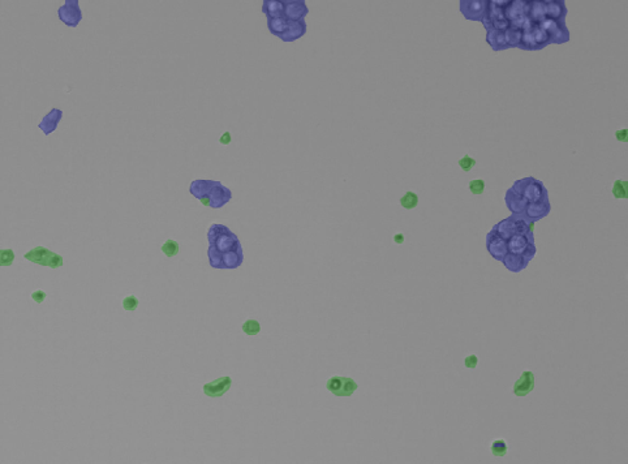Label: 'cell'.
<instances>
[{"label":"cell","mask_w":628,"mask_h":464,"mask_svg":"<svg viewBox=\"0 0 628 464\" xmlns=\"http://www.w3.org/2000/svg\"><path fill=\"white\" fill-rule=\"evenodd\" d=\"M458 163H459L460 169H462L463 171L468 172V171H471V170H472L473 167H475V166H476V159L472 158V157L467 156V154H466V156L463 157L462 159H459V162H458Z\"/></svg>","instance_id":"cell-23"},{"label":"cell","mask_w":628,"mask_h":464,"mask_svg":"<svg viewBox=\"0 0 628 464\" xmlns=\"http://www.w3.org/2000/svg\"><path fill=\"white\" fill-rule=\"evenodd\" d=\"M478 364V357L476 355H469L467 356L466 360H464V365L469 369H475Z\"/></svg>","instance_id":"cell-27"},{"label":"cell","mask_w":628,"mask_h":464,"mask_svg":"<svg viewBox=\"0 0 628 464\" xmlns=\"http://www.w3.org/2000/svg\"><path fill=\"white\" fill-rule=\"evenodd\" d=\"M326 389L330 393L334 394L335 396H351L359 389V385L356 383V381H353L351 377L334 376V377L327 380V382H326Z\"/></svg>","instance_id":"cell-6"},{"label":"cell","mask_w":628,"mask_h":464,"mask_svg":"<svg viewBox=\"0 0 628 464\" xmlns=\"http://www.w3.org/2000/svg\"><path fill=\"white\" fill-rule=\"evenodd\" d=\"M615 137L616 140L620 141V142H627L628 141V131L625 128H622V129H619V131L615 132Z\"/></svg>","instance_id":"cell-28"},{"label":"cell","mask_w":628,"mask_h":464,"mask_svg":"<svg viewBox=\"0 0 628 464\" xmlns=\"http://www.w3.org/2000/svg\"><path fill=\"white\" fill-rule=\"evenodd\" d=\"M489 2H480V0H462L460 2V11L464 17L472 21H481L484 20L486 11H488Z\"/></svg>","instance_id":"cell-8"},{"label":"cell","mask_w":628,"mask_h":464,"mask_svg":"<svg viewBox=\"0 0 628 464\" xmlns=\"http://www.w3.org/2000/svg\"><path fill=\"white\" fill-rule=\"evenodd\" d=\"M210 181L211 180H202V179L192 181L191 187H189V192H191L192 196L198 199H202L203 197L206 196L207 190H209Z\"/></svg>","instance_id":"cell-15"},{"label":"cell","mask_w":628,"mask_h":464,"mask_svg":"<svg viewBox=\"0 0 628 464\" xmlns=\"http://www.w3.org/2000/svg\"><path fill=\"white\" fill-rule=\"evenodd\" d=\"M243 331L249 337H254L257 334H260L261 331L260 322L256 321V320H247L243 325Z\"/></svg>","instance_id":"cell-20"},{"label":"cell","mask_w":628,"mask_h":464,"mask_svg":"<svg viewBox=\"0 0 628 464\" xmlns=\"http://www.w3.org/2000/svg\"><path fill=\"white\" fill-rule=\"evenodd\" d=\"M284 8V17L287 21H300L309 13L304 0H281Z\"/></svg>","instance_id":"cell-9"},{"label":"cell","mask_w":628,"mask_h":464,"mask_svg":"<svg viewBox=\"0 0 628 464\" xmlns=\"http://www.w3.org/2000/svg\"><path fill=\"white\" fill-rule=\"evenodd\" d=\"M58 16L60 21L64 22L67 26L76 28L82 20V12L80 10L78 0H66L64 6L58 10Z\"/></svg>","instance_id":"cell-7"},{"label":"cell","mask_w":628,"mask_h":464,"mask_svg":"<svg viewBox=\"0 0 628 464\" xmlns=\"http://www.w3.org/2000/svg\"><path fill=\"white\" fill-rule=\"evenodd\" d=\"M138 304H140V301H138V299H137V297H136L135 295L127 296V297H125V299L123 300V308H124L125 311H129V312L136 311V309H137V306H138Z\"/></svg>","instance_id":"cell-24"},{"label":"cell","mask_w":628,"mask_h":464,"mask_svg":"<svg viewBox=\"0 0 628 464\" xmlns=\"http://www.w3.org/2000/svg\"><path fill=\"white\" fill-rule=\"evenodd\" d=\"M231 198L232 193L229 188L224 187L219 181L211 180L210 181V188L207 190L206 196L203 197L202 199H200V201L203 206H209V208H213V209H220L222 206L230 202Z\"/></svg>","instance_id":"cell-4"},{"label":"cell","mask_w":628,"mask_h":464,"mask_svg":"<svg viewBox=\"0 0 628 464\" xmlns=\"http://www.w3.org/2000/svg\"><path fill=\"white\" fill-rule=\"evenodd\" d=\"M404 240H406V237H404V234H402V232H397L396 235H394V241L396 244H403Z\"/></svg>","instance_id":"cell-30"},{"label":"cell","mask_w":628,"mask_h":464,"mask_svg":"<svg viewBox=\"0 0 628 464\" xmlns=\"http://www.w3.org/2000/svg\"><path fill=\"white\" fill-rule=\"evenodd\" d=\"M533 228L535 222L512 214L491 228L486 236V248L491 257L518 274L536 255Z\"/></svg>","instance_id":"cell-1"},{"label":"cell","mask_w":628,"mask_h":464,"mask_svg":"<svg viewBox=\"0 0 628 464\" xmlns=\"http://www.w3.org/2000/svg\"><path fill=\"white\" fill-rule=\"evenodd\" d=\"M262 12L266 15V19H280L284 16V8L281 0H263Z\"/></svg>","instance_id":"cell-14"},{"label":"cell","mask_w":628,"mask_h":464,"mask_svg":"<svg viewBox=\"0 0 628 464\" xmlns=\"http://www.w3.org/2000/svg\"><path fill=\"white\" fill-rule=\"evenodd\" d=\"M15 261V252L12 249L0 250V266H11Z\"/></svg>","instance_id":"cell-22"},{"label":"cell","mask_w":628,"mask_h":464,"mask_svg":"<svg viewBox=\"0 0 628 464\" xmlns=\"http://www.w3.org/2000/svg\"><path fill=\"white\" fill-rule=\"evenodd\" d=\"M46 297H47V293L44 292V291H42V290L34 291V292L31 293V299L34 300V301L37 302V304H42V302H43L44 300H46Z\"/></svg>","instance_id":"cell-26"},{"label":"cell","mask_w":628,"mask_h":464,"mask_svg":"<svg viewBox=\"0 0 628 464\" xmlns=\"http://www.w3.org/2000/svg\"><path fill=\"white\" fill-rule=\"evenodd\" d=\"M231 385L232 378L229 377V376H224V377L216 378L215 381H211V382L203 385V393L209 398H220L231 389Z\"/></svg>","instance_id":"cell-10"},{"label":"cell","mask_w":628,"mask_h":464,"mask_svg":"<svg viewBox=\"0 0 628 464\" xmlns=\"http://www.w3.org/2000/svg\"><path fill=\"white\" fill-rule=\"evenodd\" d=\"M469 190L473 194H482L485 192V181L482 179H476L469 183Z\"/></svg>","instance_id":"cell-25"},{"label":"cell","mask_w":628,"mask_h":464,"mask_svg":"<svg viewBox=\"0 0 628 464\" xmlns=\"http://www.w3.org/2000/svg\"><path fill=\"white\" fill-rule=\"evenodd\" d=\"M506 205L512 214L520 215L528 222H537L551 210L547 189L535 178L516 181L507 190Z\"/></svg>","instance_id":"cell-2"},{"label":"cell","mask_w":628,"mask_h":464,"mask_svg":"<svg viewBox=\"0 0 628 464\" xmlns=\"http://www.w3.org/2000/svg\"><path fill=\"white\" fill-rule=\"evenodd\" d=\"M160 249H162V252L164 253V255H167V257H175V255L179 253V244H178V241H175V240L168 239L166 243L163 244Z\"/></svg>","instance_id":"cell-21"},{"label":"cell","mask_w":628,"mask_h":464,"mask_svg":"<svg viewBox=\"0 0 628 464\" xmlns=\"http://www.w3.org/2000/svg\"><path fill=\"white\" fill-rule=\"evenodd\" d=\"M490 450H491V454H493L494 456L502 458V456H504V455L507 454L508 447H507L506 441H504L503 438H499V439H495V441L491 443Z\"/></svg>","instance_id":"cell-19"},{"label":"cell","mask_w":628,"mask_h":464,"mask_svg":"<svg viewBox=\"0 0 628 464\" xmlns=\"http://www.w3.org/2000/svg\"><path fill=\"white\" fill-rule=\"evenodd\" d=\"M231 141H232V137H231V133H230L229 131L224 132V133L220 136V138H219V142L222 143V145H230Z\"/></svg>","instance_id":"cell-29"},{"label":"cell","mask_w":628,"mask_h":464,"mask_svg":"<svg viewBox=\"0 0 628 464\" xmlns=\"http://www.w3.org/2000/svg\"><path fill=\"white\" fill-rule=\"evenodd\" d=\"M288 24H290V22H288L284 17L267 20V28H269L270 33L279 38H280L281 35L284 34L286 31H287Z\"/></svg>","instance_id":"cell-16"},{"label":"cell","mask_w":628,"mask_h":464,"mask_svg":"<svg viewBox=\"0 0 628 464\" xmlns=\"http://www.w3.org/2000/svg\"><path fill=\"white\" fill-rule=\"evenodd\" d=\"M288 22L290 24H288L287 31L280 37V39L283 42H287V43L288 42H295L297 39H300L307 33V22H305V20Z\"/></svg>","instance_id":"cell-13"},{"label":"cell","mask_w":628,"mask_h":464,"mask_svg":"<svg viewBox=\"0 0 628 464\" xmlns=\"http://www.w3.org/2000/svg\"><path fill=\"white\" fill-rule=\"evenodd\" d=\"M613 196L618 199L628 198V181L615 180L613 185Z\"/></svg>","instance_id":"cell-18"},{"label":"cell","mask_w":628,"mask_h":464,"mask_svg":"<svg viewBox=\"0 0 628 464\" xmlns=\"http://www.w3.org/2000/svg\"><path fill=\"white\" fill-rule=\"evenodd\" d=\"M535 390V374L531 371L523 372L519 380L513 385V394L519 398H524Z\"/></svg>","instance_id":"cell-11"},{"label":"cell","mask_w":628,"mask_h":464,"mask_svg":"<svg viewBox=\"0 0 628 464\" xmlns=\"http://www.w3.org/2000/svg\"><path fill=\"white\" fill-rule=\"evenodd\" d=\"M207 240H209L207 255H209L210 266L214 269H222L223 254L243 250L239 237L224 225L214 223L210 226L207 231Z\"/></svg>","instance_id":"cell-3"},{"label":"cell","mask_w":628,"mask_h":464,"mask_svg":"<svg viewBox=\"0 0 628 464\" xmlns=\"http://www.w3.org/2000/svg\"><path fill=\"white\" fill-rule=\"evenodd\" d=\"M63 118V111L59 109H51L50 113L44 115V118L42 119V122L39 123L38 128L43 132L46 136L52 133L53 131H56L58 125H59L60 120Z\"/></svg>","instance_id":"cell-12"},{"label":"cell","mask_w":628,"mask_h":464,"mask_svg":"<svg viewBox=\"0 0 628 464\" xmlns=\"http://www.w3.org/2000/svg\"><path fill=\"white\" fill-rule=\"evenodd\" d=\"M400 205L403 206L404 209L407 210H412L415 209L416 206L419 205V196L412 192V190H408L406 194H404L402 198H400Z\"/></svg>","instance_id":"cell-17"},{"label":"cell","mask_w":628,"mask_h":464,"mask_svg":"<svg viewBox=\"0 0 628 464\" xmlns=\"http://www.w3.org/2000/svg\"><path fill=\"white\" fill-rule=\"evenodd\" d=\"M28 261L33 264H38L41 266H48L51 269L62 268L64 265V259L58 253H53L52 250L47 249L44 246H37L34 249L29 250L24 255Z\"/></svg>","instance_id":"cell-5"}]
</instances>
